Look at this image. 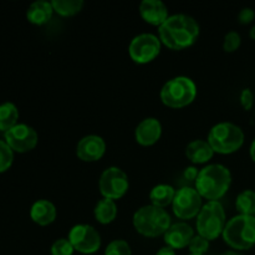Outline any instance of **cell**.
I'll use <instances>...</instances> for the list:
<instances>
[{"label":"cell","mask_w":255,"mask_h":255,"mask_svg":"<svg viewBox=\"0 0 255 255\" xmlns=\"http://www.w3.org/2000/svg\"><path fill=\"white\" fill-rule=\"evenodd\" d=\"M159 40L172 50H183L196 42L199 25L192 16L176 14L159 26Z\"/></svg>","instance_id":"cell-1"},{"label":"cell","mask_w":255,"mask_h":255,"mask_svg":"<svg viewBox=\"0 0 255 255\" xmlns=\"http://www.w3.org/2000/svg\"><path fill=\"white\" fill-rule=\"evenodd\" d=\"M232 183V174L222 164H209L199 171L196 179V189L202 198L218 201L228 192Z\"/></svg>","instance_id":"cell-2"},{"label":"cell","mask_w":255,"mask_h":255,"mask_svg":"<svg viewBox=\"0 0 255 255\" xmlns=\"http://www.w3.org/2000/svg\"><path fill=\"white\" fill-rule=\"evenodd\" d=\"M223 239L231 248L247 251L255 246V216L238 214L226 224Z\"/></svg>","instance_id":"cell-3"},{"label":"cell","mask_w":255,"mask_h":255,"mask_svg":"<svg viewBox=\"0 0 255 255\" xmlns=\"http://www.w3.org/2000/svg\"><path fill=\"white\" fill-rule=\"evenodd\" d=\"M133 226L139 234L149 238L162 236L171 227V217L156 206H144L139 208L133 216Z\"/></svg>","instance_id":"cell-4"},{"label":"cell","mask_w":255,"mask_h":255,"mask_svg":"<svg viewBox=\"0 0 255 255\" xmlns=\"http://www.w3.org/2000/svg\"><path fill=\"white\" fill-rule=\"evenodd\" d=\"M197 86L193 80L186 76H178L169 80L161 90V100L171 109H182L194 101Z\"/></svg>","instance_id":"cell-5"},{"label":"cell","mask_w":255,"mask_h":255,"mask_svg":"<svg viewBox=\"0 0 255 255\" xmlns=\"http://www.w3.org/2000/svg\"><path fill=\"white\" fill-rule=\"evenodd\" d=\"M197 231L207 241H214L223 234L226 227V212L218 201H211L202 207L197 216Z\"/></svg>","instance_id":"cell-6"},{"label":"cell","mask_w":255,"mask_h":255,"mask_svg":"<svg viewBox=\"0 0 255 255\" xmlns=\"http://www.w3.org/2000/svg\"><path fill=\"white\" fill-rule=\"evenodd\" d=\"M244 142V133L241 127L231 122H222L212 127L208 134V143L214 152L222 154L238 151Z\"/></svg>","instance_id":"cell-7"},{"label":"cell","mask_w":255,"mask_h":255,"mask_svg":"<svg viewBox=\"0 0 255 255\" xmlns=\"http://www.w3.org/2000/svg\"><path fill=\"white\" fill-rule=\"evenodd\" d=\"M128 177L119 167H110L102 172L100 177L99 187L104 198L115 201L126 194L128 189Z\"/></svg>","instance_id":"cell-8"},{"label":"cell","mask_w":255,"mask_h":255,"mask_svg":"<svg viewBox=\"0 0 255 255\" xmlns=\"http://www.w3.org/2000/svg\"><path fill=\"white\" fill-rule=\"evenodd\" d=\"M172 208L174 214L179 219H192L202 209V197L197 192V189L191 187H183L176 192L173 202H172Z\"/></svg>","instance_id":"cell-9"},{"label":"cell","mask_w":255,"mask_h":255,"mask_svg":"<svg viewBox=\"0 0 255 255\" xmlns=\"http://www.w3.org/2000/svg\"><path fill=\"white\" fill-rule=\"evenodd\" d=\"M161 51V41L153 34H141L133 37L128 46L131 59L137 64H147L156 59Z\"/></svg>","instance_id":"cell-10"},{"label":"cell","mask_w":255,"mask_h":255,"mask_svg":"<svg viewBox=\"0 0 255 255\" xmlns=\"http://www.w3.org/2000/svg\"><path fill=\"white\" fill-rule=\"evenodd\" d=\"M69 241L75 251L82 254H94L101 247V237L94 227L77 224L70 231Z\"/></svg>","instance_id":"cell-11"},{"label":"cell","mask_w":255,"mask_h":255,"mask_svg":"<svg viewBox=\"0 0 255 255\" xmlns=\"http://www.w3.org/2000/svg\"><path fill=\"white\" fill-rule=\"evenodd\" d=\"M37 133L32 127L19 124L5 132V142L12 151L29 152L37 144Z\"/></svg>","instance_id":"cell-12"},{"label":"cell","mask_w":255,"mask_h":255,"mask_svg":"<svg viewBox=\"0 0 255 255\" xmlns=\"http://www.w3.org/2000/svg\"><path fill=\"white\" fill-rule=\"evenodd\" d=\"M106 151V143L104 138L96 134H89L81 138L76 148V154L85 162L99 161Z\"/></svg>","instance_id":"cell-13"},{"label":"cell","mask_w":255,"mask_h":255,"mask_svg":"<svg viewBox=\"0 0 255 255\" xmlns=\"http://www.w3.org/2000/svg\"><path fill=\"white\" fill-rule=\"evenodd\" d=\"M164 243L172 249H183L189 246L192 238L194 237L193 229L187 223H176L168 228L163 234Z\"/></svg>","instance_id":"cell-14"},{"label":"cell","mask_w":255,"mask_h":255,"mask_svg":"<svg viewBox=\"0 0 255 255\" xmlns=\"http://www.w3.org/2000/svg\"><path fill=\"white\" fill-rule=\"evenodd\" d=\"M139 14L144 21L154 26H161L168 19V9L159 0H143L139 4Z\"/></svg>","instance_id":"cell-15"},{"label":"cell","mask_w":255,"mask_h":255,"mask_svg":"<svg viewBox=\"0 0 255 255\" xmlns=\"http://www.w3.org/2000/svg\"><path fill=\"white\" fill-rule=\"evenodd\" d=\"M162 134L161 122L153 117L144 119L143 121L139 122L138 126L136 127L134 136L136 141L142 146H152L159 139Z\"/></svg>","instance_id":"cell-16"},{"label":"cell","mask_w":255,"mask_h":255,"mask_svg":"<svg viewBox=\"0 0 255 255\" xmlns=\"http://www.w3.org/2000/svg\"><path fill=\"white\" fill-rule=\"evenodd\" d=\"M30 217L39 226H49L56 218V208L51 202L40 199L32 204L30 209Z\"/></svg>","instance_id":"cell-17"},{"label":"cell","mask_w":255,"mask_h":255,"mask_svg":"<svg viewBox=\"0 0 255 255\" xmlns=\"http://www.w3.org/2000/svg\"><path fill=\"white\" fill-rule=\"evenodd\" d=\"M214 151L208 143V141L203 139H194L187 146L186 156L191 162L196 164L206 163L213 157Z\"/></svg>","instance_id":"cell-18"},{"label":"cell","mask_w":255,"mask_h":255,"mask_svg":"<svg viewBox=\"0 0 255 255\" xmlns=\"http://www.w3.org/2000/svg\"><path fill=\"white\" fill-rule=\"evenodd\" d=\"M54 7L52 4L45 0H39V1L32 2L26 11L27 20L35 25H44L51 19Z\"/></svg>","instance_id":"cell-19"},{"label":"cell","mask_w":255,"mask_h":255,"mask_svg":"<svg viewBox=\"0 0 255 255\" xmlns=\"http://www.w3.org/2000/svg\"><path fill=\"white\" fill-rule=\"evenodd\" d=\"M174 196H176V191L173 187L168 186V184H158L152 188L151 193H149V199H151L152 206L164 208L173 202Z\"/></svg>","instance_id":"cell-20"},{"label":"cell","mask_w":255,"mask_h":255,"mask_svg":"<svg viewBox=\"0 0 255 255\" xmlns=\"http://www.w3.org/2000/svg\"><path fill=\"white\" fill-rule=\"evenodd\" d=\"M117 216V207L115 201L104 198L95 207V218L99 223L109 224L115 221Z\"/></svg>","instance_id":"cell-21"},{"label":"cell","mask_w":255,"mask_h":255,"mask_svg":"<svg viewBox=\"0 0 255 255\" xmlns=\"http://www.w3.org/2000/svg\"><path fill=\"white\" fill-rule=\"evenodd\" d=\"M19 119L17 107L11 102H4L0 105V131H9L14 126H16Z\"/></svg>","instance_id":"cell-22"},{"label":"cell","mask_w":255,"mask_h":255,"mask_svg":"<svg viewBox=\"0 0 255 255\" xmlns=\"http://www.w3.org/2000/svg\"><path fill=\"white\" fill-rule=\"evenodd\" d=\"M51 4L54 11L62 16H72L81 11L82 6H84L82 0H54L51 1Z\"/></svg>","instance_id":"cell-23"},{"label":"cell","mask_w":255,"mask_h":255,"mask_svg":"<svg viewBox=\"0 0 255 255\" xmlns=\"http://www.w3.org/2000/svg\"><path fill=\"white\" fill-rule=\"evenodd\" d=\"M237 211L244 216H254L255 214V192L244 191L237 197Z\"/></svg>","instance_id":"cell-24"},{"label":"cell","mask_w":255,"mask_h":255,"mask_svg":"<svg viewBox=\"0 0 255 255\" xmlns=\"http://www.w3.org/2000/svg\"><path fill=\"white\" fill-rule=\"evenodd\" d=\"M105 255H132L131 247L126 241L116 239L106 247Z\"/></svg>","instance_id":"cell-25"},{"label":"cell","mask_w":255,"mask_h":255,"mask_svg":"<svg viewBox=\"0 0 255 255\" xmlns=\"http://www.w3.org/2000/svg\"><path fill=\"white\" fill-rule=\"evenodd\" d=\"M12 159H14L12 149L10 148L6 142L0 139V173L9 169V167L12 163Z\"/></svg>","instance_id":"cell-26"},{"label":"cell","mask_w":255,"mask_h":255,"mask_svg":"<svg viewBox=\"0 0 255 255\" xmlns=\"http://www.w3.org/2000/svg\"><path fill=\"white\" fill-rule=\"evenodd\" d=\"M188 248L191 254L204 255L209 249V241H207L206 238H203V237H201L198 234V236H194L193 238H192Z\"/></svg>","instance_id":"cell-27"},{"label":"cell","mask_w":255,"mask_h":255,"mask_svg":"<svg viewBox=\"0 0 255 255\" xmlns=\"http://www.w3.org/2000/svg\"><path fill=\"white\" fill-rule=\"evenodd\" d=\"M74 247L70 243L69 239H57L51 247V255H72L74 254Z\"/></svg>","instance_id":"cell-28"},{"label":"cell","mask_w":255,"mask_h":255,"mask_svg":"<svg viewBox=\"0 0 255 255\" xmlns=\"http://www.w3.org/2000/svg\"><path fill=\"white\" fill-rule=\"evenodd\" d=\"M241 42H242V39H241V35H239L238 32L229 31L228 34L224 36V44H223L224 51L227 52L236 51V50L241 46Z\"/></svg>","instance_id":"cell-29"},{"label":"cell","mask_w":255,"mask_h":255,"mask_svg":"<svg viewBox=\"0 0 255 255\" xmlns=\"http://www.w3.org/2000/svg\"><path fill=\"white\" fill-rule=\"evenodd\" d=\"M241 104L246 110H251L254 104V95L249 89H244L241 94Z\"/></svg>","instance_id":"cell-30"},{"label":"cell","mask_w":255,"mask_h":255,"mask_svg":"<svg viewBox=\"0 0 255 255\" xmlns=\"http://www.w3.org/2000/svg\"><path fill=\"white\" fill-rule=\"evenodd\" d=\"M254 16L255 12L253 9H251V7H244V9H242L241 12H239L238 19L239 22H242V24H249V22L253 21Z\"/></svg>","instance_id":"cell-31"},{"label":"cell","mask_w":255,"mask_h":255,"mask_svg":"<svg viewBox=\"0 0 255 255\" xmlns=\"http://www.w3.org/2000/svg\"><path fill=\"white\" fill-rule=\"evenodd\" d=\"M198 173L199 172L197 171V168H194V167H188V168L184 169L183 177L186 181H196L197 177H198Z\"/></svg>","instance_id":"cell-32"},{"label":"cell","mask_w":255,"mask_h":255,"mask_svg":"<svg viewBox=\"0 0 255 255\" xmlns=\"http://www.w3.org/2000/svg\"><path fill=\"white\" fill-rule=\"evenodd\" d=\"M156 255H176V251L169 248V247H163V248H161L157 252Z\"/></svg>","instance_id":"cell-33"},{"label":"cell","mask_w":255,"mask_h":255,"mask_svg":"<svg viewBox=\"0 0 255 255\" xmlns=\"http://www.w3.org/2000/svg\"><path fill=\"white\" fill-rule=\"evenodd\" d=\"M251 156H252V158H253V161L255 162V138H254V141L252 142V146H251Z\"/></svg>","instance_id":"cell-34"},{"label":"cell","mask_w":255,"mask_h":255,"mask_svg":"<svg viewBox=\"0 0 255 255\" xmlns=\"http://www.w3.org/2000/svg\"><path fill=\"white\" fill-rule=\"evenodd\" d=\"M251 37H252V39L255 40V25L251 29Z\"/></svg>","instance_id":"cell-35"},{"label":"cell","mask_w":255,"mask_h":255,"mask_svg":"<svg viewBox=\"0 0 255 255\" xmlns=\"http://www.w3.org/2000/svg\"><path fill=\"white\" fill-rule=\"evenodd\" d=\"M222 255H242V254L237 253V252H226V253H223Z\"/></svg>","instance_id":"cell-36"},{"label":"cell","mask_w":255,"mask_h":255,"mask_svg":"<svg viewBox=\"0 0 255 255\" xmlns=\"http://www.w3.org/2000/svg\"><path fill=\"white\" fill-rule=\"evenodd\" d=\"M191 255H194V254H191Z\"/></svg>","instance_id":"cell-37"}]
</instances>
